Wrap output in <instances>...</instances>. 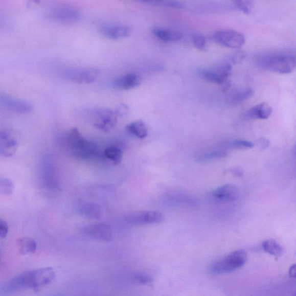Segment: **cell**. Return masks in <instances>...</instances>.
I'll return each instance as SVG.
<instances>
[{
    "label": "cell",
    "mask_w": 296,
    "mask_h": 296,
    "mask_svg": "<svg viewBox=\"0 0 296 296\" xmlns=\"http://www.w3.org/2000/svg\"><path fill=\"white\" fill-rule=\"evenodd\" d=\"M254 60L260 69L280 74H290L295 68V53L290 50L260 53Z\"/></svg>",
    "instance_id": "1"
},
{
    "label": "cell",
    "mask_w": 296,
    "mask_h": 296,
    "mask_svg": "<svg viewBox=\"0 0 296 296\" xmlns=\"http://www.w3.org/2000/svg\"><path fill=\"white\" fill-rule=\"evenodd\" d=\"M66 143L70 152L77 157L91 158L97 151L96 145L84 138L77 129H73L69 132Z\"/></svg>",
    "instance_id": "2"
},
{
    "label": "cell",
    "mask_w": 296,
    "mask_h": 296,
    "mask_svg": "<svg viewBox=\"0 0 296 296\" xmlns=\"http://www.w3.org/2000/svg\"><path fill=\"white\" fill-rule=\"evenodd\" d=\"M247 255L244 249H239L225 256L211 265L210 272L213 275L231 273L244 266Z\"/></svg>",
    "instance_id": "3"
},
{
    "label": "cell",
    "mask_w": 296,
    "mask_h": 296,
    "mask_svg": "<svg viewBox=\"0 0 296 296\" xmlns=\"http://www.w3.org/2000/svg\"><path fill=\"white\" fill-rule=\"evenodd\" d=\"M232 65L224 60L214 67L200 71V76L205 80L212 83L222 84L227 80L231 76Z\"/></svg>",
    "instance_id": "4"
},
{
    "label": "cell",
    "mask_w": 296,
    "mask_h": 296,
    "mask_svg": "<svg viewBox=\"0 0 296 296\" xmlns=\"http://www.w3.org/2000/svg\"><path fill=\"white\" fill-rule=\"evenodd\" d=\"M214 41L225 47L239 49L245 43L244 34L233 30H220L213 34Z\"/></svg>",
    "instance_id": "5"
},
{
    "label": "cell",
    "mask_w": 296,
    "mask_h": 296,
    "mask_svg": "<svg viewBox=\"0 0 296 296\" xmlns=\"http://www.w3.org/2000/svg\"><path fill=\"white\" fill-rule=\"evenodd\" d=\"M86 113L96 121L95 125L100 129L107 130L117 123L119 116L117 110L94 108L86 110Z\"/></svg>",
    "instance_id": "6"
},
{
    "label": "cell",
    "mask_w": 296,
    "mask_h": 296,
    "mask_svg": "<svg viewBox=\"0 0 296 296\" xmlns=\"http://www.w3.org/2000/svg\"><path fill=\"white\" fill-rule=\"evenodd\" d=\"M61 76L68 80L78 83H91L98 78L99 71L95 69L70 68L63 70Z\"/></svg>",
    "instance_id": "7"
},
{
    "label": "cell",
    "mask_w": 296,
    "mask_h": 296,
    "mask_svg": "<svg viewBox=\"0 0 296 296\" xmlns=\"http://www.w3.org/2000/svg\"><path fill=\"white\" fill-rule=\"evenodd\" d=\"M51 16L53 19L65 24L77 23L81 18V14L77 9L66 5H58L53 8Z\"/></svg>",
    "instance_id": "8"
},
{
    "label": "cell",
    "mask_w": 296,
    "mask_h": 296,
    "mask_svg": "<svg viewBox=\"0 0 296 296\" xmlns=\"http://www.w3.org/2000/svg\"><path fill=\"white\" fill-rule=\"evenodd\" d=\"M125 220L132 225L154 224L163 222L165 217L157 211H141L127 215Z\"/></svg>",
    "instance_id": "9"
},
{
    "label": "cell",
    "mask_w": 296,
    "mask_h": 296,
    "mask_svg": "<svg viewBox=\"0 0 296 296\" xmlns=\"http://www.w3.org/2000/svg\"><path fill=\"white\" fill-rule=\"evenodd\" d=\"M32 272V289L40 290L54 281L55 272L51 267H45L31 271Z\"/></svg>",
    "instance_id": "10"
},
{
    "label": "cell",
    "mask_w": 296,
    "mask_h": 296,
    "mask_svg": "<svg viewBox=\"0 0 296 296\" xmlns=\"http://www.w3.org/2000/svg\"><path fill=\"white\" fill-rule=\"evenodd\" d=\"M0 104L17 113H28L33 110L32 105L28 101L6 95H0Z\"/></svg>",
    "instance_id": "11"
},
{
    "label": "cell",
    "mask_w": 296,
    "mask_h": 296,
    "mask_svg": "<svg viewBox=\"0 0 296 296\" xmlns=\"http://www.w3.org/2000/svg\"><path fill=\"white\" fill-rule=\"evenodd\" d=\"M211 197L220 202L235 201L239 197V191L235 185L226 184L215 189L211 193Z\"/></svg>",
    "instance_id": "12"
},
{
    "label": "cell",
    "mask_w": 296,
    "mask_h": 296,
    "mask_svg": "<svg viewBox=\"0 0 296 296\" xmlns=\"http://www.w3.org/2000/svg\"><path fill=\"white\" fill-rule=\"evenodd\" d=\"M87 236L94 239L109 241L112 239V229L108 224L98 223L89 225L83 230Z\"/></svg>",
    "instance_id": "13"
},
{
    "label": "cell",
    "mask_w": 296,
    "mask_h": 296,
    "mask_svg": "<svg viewBox=\"0 0 296 296\" xmlns=\"http://www.w3.org/2000/svg\"><path fill=\"white\" fill-rule=\"evenodd\" d=\"M131 29L122 25H107L100 28V33L109 39H120L128 37L131 34Z\"/></svg>",
    "instance_id": "14"
},
{
    "label": "cell",
    "mask_w": 296,
    "mask_h": 296,
    "mask_svg": "<svg viewBox=\"0 0 296 296\" xmlns=\"http://www.w3.org/2000/svg\"><path fill=\"white\" fill-rule=\"evenodd\" d=\"M142 79L138 74H127L119 77L113 82V85L117 89L120 90H129L139 86Z\"/></svg>",
    "instance_id": "15"
},
{
    "label": "cell",
    "mask_w": 296,
    "mask_h": 296,
    "mask_svg": "<svg viewBox=\"0 0 296 296\" xmlns=\"http://www.w3.org/2000/svg\"><path fill=\"white\" fill-rule=\"evenodd\" d=\"M272 112L270 105L267 103H262L254 106L244 113L246 119L255 120V119H267Z\"/></svg>",
    "instance_id": "16"
},
{
    "label": "cell",
    "mask_w": 296,
    "mask_h": 296,
    "mask_svg": "<svg viewBox=\"0 0 296 296\" xmlns=\"http://www.w3.org/2000/svg\"><path fill=\"white\" fill-rule=\"evenodd\" d=\"M152 32L154 36L165 42H177L183 37L180 32L170 29L154 28Z\"/></svg>",
    "instance_id": "17"
},
{
    "label": "cell",
    "mask_w": 296,
    "mask_h": 296,
    "mask_svg": "<svg viewBox=\"0 0 296 296\" xmlns=\"http://www.w3.org/2000/svg\"><path fill=\"white\" fill-rule=\"evenodd\" d=\"M77 210L81 215L90 219H99L101 216L100 207L92 203L79 202L77 205Z\"/></svg>",
    "instance_id": "18"
},
{
    "label": "cell",
    "mask_w": 296,
    "mask_h": 296,
    "mask_svg": "<svg viewBox=\"0 0 296 296\" xmlns=\"http://www.w3.org/2000/svg\"><path fill=\"white\" fill-rule=\"evenodd\" d=\"M254 94V92L251 88L237 90L230 96L229 103L233 105L239 104L243 101L250 99Z\"/></svg>",
    "instance_id": "19"
},
{
    "label": "cell",
    "mask_w": 296,
    "mask_h": 296,
    "mask_svg": "<svg viewBox=\"0 0 296 296\" xmlns=\"http://www.w3.org/2000/svg\"><path fill=\"white\" fill-rule=\"evenodd\" d=\"M127 130L132 135L141 139L147 138L148 131L147 126L142 121H138L127 126Z\"/></svg>",
    "instance_id": "20"
},
{
    "label": "cell",
    "mask_w": 296,
    "mask_h": 296,
    "mask_svg": "<svg viewBox=\"0 0 296 296\" xmlns=\"http://www.w3.org/2000/svg\"><path fill=\"white\" fill-rule=\"evenodd\" d=\"M17 244L22 255L34 253L37 247L36 241L29 237L20 238L17 240Z\"/></svg>",
    "instance_id": "21"
},
{
    "label": "cell",
    "mask_w": 296,
    "mask_h": 296,
    "mask_svg": "<svg viewBox=\"0 0 296 296\" xmlns=\"http://www.w3.org/2000/svg\"><path fill=\"white\" fill-rule=\"evenodd\" d=\"M263 249L267 254L278 258L284 253V248L278 243L273 239H268L262 242Z\"/></svg>",
    "instance_id": "22"
},
{
    "label": "cell",
    "mask_w": 296,
    "mask_h": 296,
    "mask_svg": "<svg viewBox=\"0 0 296 296\" xmlns=\"http://www.w3.org/2000/svg\"><path fill=\"white\" fill-rule=\"evenodd\" d=\"M17 148L16 140L9 138L0 140V154L3 156L10 157L14 155Z\"/></svg>",
    "instance_id": "23"
},
{
    "label": "cell",
    "mask_w": 296,
    "mask_h": 296,
    "mask_svg": "<svg viewBox=\"0 0 296 296\" xmlns=\"http://www.w3.org/2000/svg\"><path fill=\"white\" fill-rule=\"evenodd\" d=\"M105 156L112 161L115 164H119L122 161L123 154L121 150L116 147H109L105 149Z\"/></svg>",
    "instance_id": "24"
},
{
    "label": "cell",
    "mask_w": 296,
    "mask_h": 296,
    "mask_svg": "<svg viewBox=\"0 0 296 296\" xmlns=\"http://www.w3.org/2000/svg\"><path fill=\"white\" fill-rule=\"evenodd\" d=\"M227 153L222 151H217L210 152L201 154L197 158V161L199 162H205L210 161L217 160V159L223 158L227 156Z\"/></svg>",
    "instance_id": "25"
},
{
    "label": "cell",
    "mask_w": 296,
    "mask_h": 296,
    "mask_svg": "<svg viewBox=\"0 0 296 296\" xmlns=\"http://www.w3.org/2000/svg\"><path fill=\"white\" fill-rule=\"evenodd\" d=\"M145 3L151 4L152 6L166 7L173 8L182 9L184 8V4L182 3L177 1H161V0H156V1H145Z\"/></svg>",
    "instance_id": "26"
},
{
    "label": "cell",
    "mask_w": 296,
    "mask_h": 296,
    "mask_svg": "<svg viewBox=\"0 0 296 296\" xmlns=\"http://www.w3.org/2000/svg\"><path fill=\"white\" fill-rule=\"evenodd\" d=\"M15 186L10 179L0 177V193L10 195L14 193Z\"/></svg>",
    "instance_id": "27"
},
{
    "label": "cell",
    "mask_w": 296,
    "mask_h": 296,
    "mask_svg": "<svg viewBox=\"0 0 296 296\" xmlns=\"http://www.w3.org/2000/svg\"><path fill=\"white\" fill-rule=\"evenodd\" d=\"M192 41L197 50L204 51L206 49V39L202 34L194 33L192 35Z\"/></svg>",
    "instance_id": "28"
},
{
    "label": "cell",
    "mask_w": 296,
    "mask_h": 296,
    "mask_svg": "<svg viewBox=\"0 0 296 296\" xmlns=\"http://www.w3.org/2000/svg\"><path fill=\"white\" fill-rule=\"evenodd\" d=\"M229 147L232 149H251L254 147V144L248 141L237 140L232 141L229 144Z\"/></svg>",
    "instance_id": "29"
},
{
    "label": "cell",
    "mask_w": 296,
    "mask_h": 296,
    "mask_svg": "<svg viewBox=\"0 0 296 296\" xmlns=\"http://www.w3.org/2000/svg\"><path fill=\"white\" fill-rule=\"evenodd\" d=\"M233 3L234 7L245 14H250L253 8V2L251 1H235Z\"/></svg>",
    "instance_id": "30"
},
{
    "label": "cell",
    "mask_w": 296,
    "mask_h": 296,
    "mask_svg": "<svg viewBox=\"0 0 296 296\" xmlns=\"http://www.w3.org/2000/svg\"><path fill=\"white\" fill-rule=\"evenodd\" d=\"M246 57V54L244 52L238 51L226 57V61L230 64H233L238 63L244 60Z\"/></svg>",
    "instance_id": "31"
},
{
    "label": "cell",
    "mask_w": 296,
    "mask_h": 296,
    "mask_svg": "<svg viewBox=\"0 0 296 296\" xmlns=\"http://www.w3.org/2000/svg\"><path fill=\"white\" fill-rule=\"evenodd\" d=\"M134 279L139 284L145 285L151 284L153 282L152 278L144 275H136L134 276Z\"/></svg>",
    "instance_id": "32"
},
{
    "label": "cell",
    "mask_w": 296,
    "mask_h": 296,
    "mask_svg": "<svg viewBox=\"0 0 296 296\" xmlns=\"http://www.w3.org/2000/svg\"><path fill=\"white\" fill-rule=\"evenodd\" d=\"M9 227L5 220L0 219V237L5 238L8 233Z\"/></svg>",
    "instance_id": "33"
},
{
    "label": "cell",
    "mask_w": 296,
    "mask_h": 296,
    "mask_svg": "<svg viewBox=\"0 0 296 296\" xmlns=\"http://www.w3.org/2000/svg\"><path fill=\"white\" fill-rule=\"evenodd\" d=\"M289 275L291 278H295L296 276V270H295V264H293L289 269Z\"/></svg>",
    "instance_id": "34"
}]
</instances>
